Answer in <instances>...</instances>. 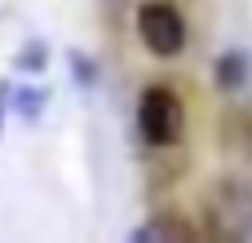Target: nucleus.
I'll return each instance as SVG.
<instances>
[{
    "instance_id": "f257e3e1",
    "label": "nucleus",
    "mask_w": 252,
    "mask_h": 243,
    "mask_svg": "<svg viewBox=\"0 0 252 243\" xmlns=\"http://www.w3.org/2000/svg\"><path fill=\"white\" fill-rule=\"evenodd\" d=\"M208 217L221 239H252V186L239 177H226L208 195Z\"/></svg>"
},
{
    "instance_id": "f03ea898",
    "label": "nucleus",
    "mask_w": 252,
    "mask_h": 243,
    "mask_svg": "<svg viewBox=\"0 0 252 243\" xmlns=\"http://www.w3.org/2000/svg\"><path fill=\"white\" fill-rule=\"evenodd\" d=\"M137 133L151 146H173L182 137V97L164 84H151L137 97Z\"/></svg>"
},
{
    "instance_id": "7ed1b4c3",
    "label": "nucleus",
    "mask_w": 252,
    "mask_h": 243,
    "mask_svg": "<svg viewBox=\"0 0 252 243\" xmlns=\"http://www.w3.org/2000/svg\"><path fill=\"white\" fill-rule=\"evenodd\" d=\"M137 35L155 58H177L186 49V18L168 0H151L137 9Z\"/></svg>"
},
{
    "instance_id": "20e7f679",
    "label": "nucleus",
    "mask_w": 252,
    "mask_h": 243,
    "mask_svg": "<svg viewBox=\"0 0 252 243\" xmlns=\"http://www.w3.org/2000/svg\"><path fill=\"white\" fill-rule=\"evenodd\" d=\"M182 239H190V230H186L182 221H168V217L128 230V243H182Z\"/></svg>"
},
{
    "instance_id": "39448f33",
    "label": "nucleus",
    "mask_w": 252,
    "mask_h": 243,
    "mask_svg": "<svg viewBox=\"0 0 252 243\" xmlns=\"http://www.w3.org/2000/svg\"><path fill=\"white\" fill-rule=\"evenodd\" d=\"M217 84L221 89H244L248 84V53H239V49H230V53H221L217 58Z\"/></svg>"
},
{
    "instance_id": "423d86ee",
    "label": "nucleus",
    "mask_w": 252,
    "mask_h": 243,
    "mask_svg": "<svg viewBox=\"0 0 252 243\" xmlns=\"http://www.w3.org/2000/svg\"><path fill=\"white\" fill-rule=\"evenodd\" d=\"M49 66V44L35 35V40H27L22 49H18V58H13V71H22V75H40Z\"/></svg>"
},
{
    "instance_id": "0eeeda50",
    "label": "nucleus",
    "mask_w": 252,
    "mask_h": 243,
    "mask_svg": "<svg viewBox=\"0 0 252 243\" xmlns=\"http://www.w3.org/2000/svg\"><path fill=\"white\" fill-rule=\"evenodd\" d=\"M44 102H49L44 89H13V97H9V106H13L22 120H40V115H44Z\"/></svg>"
},
{
    "instance_id": "6e6552de",
    "label": "nucleus",
    "mask_w": 252,
    "mask_h": 243,
    "mask_svg": "<svg viewBox=\"0 0 252 243\" xmlns=\"http://www.w3.org/2000/svg\"><path fill=\"white\" fill-rule=\"evenodd\" d=\"M66 62H71V71H75V80H80L84 89H93V84H97V62H93L89 53L71 49V53H66Z\"/></svg>"
}]
</instances>
